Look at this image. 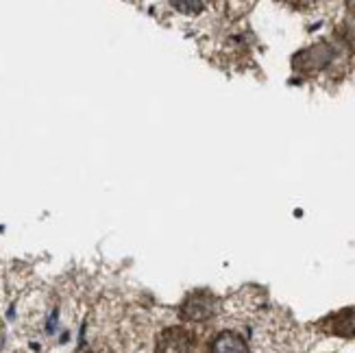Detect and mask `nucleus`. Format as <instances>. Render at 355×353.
Here are the masks:
<instances>
[{
  "instance_id": "f257e3e1",
  "label": "nucleus",
  "mask_w": 355,
  "mask_h": 353,
  "mask_svg": "<svg viewBox=\"0 0 355 353\" xmlns=\"http://www.w3.org/2000/svg\"><path fill=\"white\" fill-rule=\"evenodd\" d=\"M214 312V299L209 295H194L185 301L183 316L188 320H205Z\"/></svg>"
},
{
  "instance_id": "f03ea898",
  "label": "nucleus",
  "mask_w": 355,
  "mask_h": 353,
  "mask_svg": "<svg viewBox=\"0 0 355 353\" xmlns=\"http://www.w3.org/2000/svg\"><path fill=\"white\" fill-rule=\"evenodd\" d=\"M329 332L343 338H355V308H347L329 318Z\"/></svg>"
},
{
  "instance_id": "7ed1b4c3",
  "label": "nucleus",
  "mask_w": 355,
  "mask_h": 353,
  "mask_svg": "<svg viewBox=\"0 0 355 353\" xmlns=\"http://www.w3.org/2000/svg\"><path fill=\"white\" fill-rule=\"evenodd\" d=\"M211 351H216V353H242V351H249V347H246V343L240 334L223 332L214 338Z\"/></svg>"
},
{
  "instance_id": "20e7f679",
  "label": "nucleus",
  "mask_w": 355,
  "mask_h": 353,
  "mask_svg": "<svg viewBox=\"0 0 355 353\" xmlns=\"http://www.w3.org/2000/svg\"><path fill=\"white\" fill-rule=\"evenodd\" d=\"M173 5L177 11L181 13H188V15H194V13H200L205 7V0H173Z\"/></svg>"
},
{
  "instance_id": "39448f33",
  "label": "nucleus",
  "mask_w": 355,
  "mask_h": 353,
  "mask_svg": "<svg viewBox=\"0 0 355 353\" xmlns=\"http://www.w3.org/2000/svg\"><path fill=\"white\" fill-rule=\"evenodd\" d=\"M347 5H349L351 11H355V0H347Z\"/></svg>"
}]
</instances>
